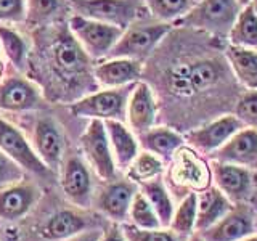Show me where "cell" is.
Wrapping results in <instances>:
<instances>
[{"label":"cell","instance_id":"obj_1","mask_svg":"<svg viewBox=\"0 0 257 241\" xmlns=\"http://www.w3.org/2000/svg\"><path fill=\"white\" fill-rule=\"evenodd\" d=\"M238 13L239 5L236 0H199L175 23L211 32L214 36H228Z\"/></svg>","mask_w":257,"mask_h":241},{"label":"cell","instance_id":"obj_2","mask_svg":"<svg viewBox=\"0 0 257 241\" xmlns=\"http://www.w3.org/2000/svg\"><path fill=\"white\" fill-rule=\"evenodd\" d=\"M222 77V69L215 61L201 60L191 64H179L167 72L169 88L180 96H188L217 84Z\"/></svg>","mask_w":257,"mask_h":241},{"label":"cell","instance_id":"obj_3","mask_svg":"<svg viewBox=\"0 0 257 241\" xmlns=\"http://www.w3.org/2000/svg\"><path fill=\"white\" fill-rule=\"evenodd\" d=\"M69 28L80 47L93 58L108 55L124 32V29L117 26L85 18L80 15L72 16L69 20Z\"/></svg>","mask_w":257,"mask_h":241},{"label":"cell","instance_id":"obj_4","mask_svg":"<svg viewBox=\"0 0 257 241\" xmlns=\"http://www.w3.org/2000/svg\"><path fill=\"white\" fill-rule=\"evenodd\" d=\"M145 0H71L80 16L117 26L128 28L142 12Z\"/></svg>","mask_w":257,"mask_h":241},{"label":"cell","instance_id":"obj_5","mask_svg":"<svg viewBox=\"0 0 257 241\" xmlns=\"http://www.w3.org/2000/svg\"><path fill=\"white\" fill-rule=\"evenodd\" d=\"M171 31L169 23L143 24V26H128L116 45L111 48L109 55L112 58H132L142 60L155 48Z\"/></svg>","mask_w":257,"mask_h":241},{"label":"cell","instance_id":"obj_6","mask_svg":"<svg viewBox=\"0 0 257 241\" xmlns=\"http://www.w3.org/2000/svg\"><path fill=\"white\" fill-rule=\"evenodd\" d=\"M80 145L85 153V156L93 166L95 172L98 174L103 180H114L116 177V164L112 158L109 139L104 127V120L92 119L87 131L80 137Z\"/></svg>","mask_w":257,"mask_h":241},{"label":"cell","instance_id":"obj_7","mask_svg":"<svg viewBox=\"0 0 257 241\" xmlns=\"http://www.w3.org/2000/svg\"><path fill=\"white\" fill-rule=\"evenodd\" d=\"M0 150L7 156H10L16 164H20L23 169L37 174V175H48V169L44 161L37 156V153L29 147V143L23 137V134L7 120L0 119Z\"/></svg>","mask_w":257,"mask_h":241},{"label":"cell","instance_id":"obj_8","mask_svg":"<svg viewBox=\"0 0 257 241\" xmlns=\"http://www.w3.org/2000/svg\"><path fill=\"white\" fill-rule=\"evenodd\" d=\"M127 92L124 90H103L88 95L85 98L71 104V112L79 117L92 119H120L125 111Z\"/></svg>","mask_w":257,"mask_h":241},{"label":"cell","instance_id":"obj_9","mask_svg":"<svg viewBox=\"0 0 257 241\" xmlns=\"http://www.w3.org/2000/svg\"><path fill=\"white\" fill-rule=\"evenodd\" d=\"M243 127V123L235 114L222 116L204 127L191 131L187 135V140L199 151H217Z\"/></svg>","mask_w":257,"mask_h":241},{"label":"cell","instance_id":"obj_10","mask_svg":"<svg viewBox=\"0 0 257 241\" xmlns=\"http://www.w3.org/2000/svg\"><path fill=\"white\" fill-rule=\"evenodd\" d=\"M212 174L217 188L233 201L246 199L252 190V175L244 166L217 159L212 163Z\"/></svg>","mask_w":257,"mask_h":241},{"label":"cell","instance_id":"obj_11","mask_svg":"<svg viewBox=\"0 0 257 241\" xmlns=\"http://www.w3.org/2000/svg\"><path fill=\"white\" fill-rule=\"evenodd\" d=\"M53 66L63 77L82 76L88 68L87 52L71 36L63 34L53 44Z\"/></svg>","mask_w":257,"mask_h":241},{"label":"cell","instance_id":"obj_12","mask_svg":"<svg viewBox=\"0 0 257 241\" xmlns=\"http://www.w3.org/2000/svg\"><path fill=\"white\" fill-rule=\"evenodd\" d=\"M40 196L34 183H18L0 190V219L18 220L26 215Z\"/></svg>","mask_w":257,"mask_h":241},{"label":"cell","instance_id":"obj_13","mask_svg":"<svg viewBox=\"0 0 257 241\" xmlns=\"http://www.w3.org/2000/svg\"><path fill=\"white\" fill-rule=\"evenodd\" d=\"M254 233L252 219L243 209H235L223 215L209 228L199 231L204 241H241Z\"/></svg>","mask_w":257,"mask_h":241},{"label":"cell","instance_id":"obj_14","mask_svg":"<svg viewBox=\"0 0 257 241\" xmlns=\"http://www.w3.org/2000/svg\"><path fill=\"white\" fill-rule=\"evenodd\" d=\"M217 159L238 166L257 164V129L243 127L217 150Z\"/></svg>","mask_w":257,"mask_h":241},{"label":"cell","instance_id":"obj_15","mask_svg":"<svg viewBox=\"0 0 257 241\" xmlns=\"http://www.w3.org/2000/svg\"><path fill=\"white\" fill-rule=\"evenodd\" d=\"M135 187L131 182H111L100 191L96 198V207L116 222L125 220L135 196Z\"/></svg>","mask_w":257,"mask_h":241},{"label":"cell","instance_id":"obj_16","mask_svg":"<svg viewBox=\"0 0 257 241\" xmlns=\"http://www.w3.org/2000/svg\"><path fill=\"white\" fill-rule=\"evenodd\" d=\"M127 117L135 132L143 134L150 131L156 119V103L148 84L139 82L131 93L127 103Z\"/></svg>","mask_w":257,"mask_h":241},{"label":"cell","instance_id":"obj_17","mask_svg":"<svg viewBox=\"0 0 257 241\" xmlns=\"http://www.w3.org/2000/svg\"><path fill=\"white\" fill-rule=\"evenodd\" d=\"M63 191L72 203L87 207L92 201V180L85 164L79 158L72 156L68 159L63 172Z\"/></svg>","mask_w":257,"mask_h":241},{"label":"cell","instance_id":"obj_18","mask_svg":"<svg viewBox=\"0 0 257 241\" xmlns=\"http://www.w3.org/2000/svg\"><path fill=\"white\" fill-rule=\"evenodd\" d=\"M42 106L37 88L28 80L12 77L0 85V108L10 111L36 109Z\"/></svg>","mask_w":257,"mask_h":241},{"label":"cell","instance_id":"obj_19","mask_svg":"<svg viewBox=\"0 0 257 241\" xmlns=\"http://www.w3.org/2000/svg\"><path fill=\"white\" fill-rule=\"evenodd\" d=\"M34 145L37 156L50 171L58 167L63 155V139L58 126L50 117L40 119L37 123L34 131Z\"/></svg>","mask_w":257,"mask_h":241},{"label":"cell","instance_id":"obj_20","mask_svg":"<svg viewBox=\"0 0 257 241\" xmlns=\"http://www.w3.org/2000/svg\"><path fill=\"white\" fill-rule=\"evenodd\" d=\"M233 209L231 199L219 188H207L198 196V212H196V230L203 231Z\"/></svg>","mask_w":257,"mask_h":241},{"label":"cell","instance_id":"obj_21","mask_svg":"<svg viewBox=\"0 0 257 241\" xmlns=\"http://www.w3.org/2000/svg\"><path fill=\"white\" fill-rule=\"evenodd\" d=\"M142 74V64L132 58H112L95 69L98 82L106 87H120L137 80Z\"/></svg>","mask_w":257,"mask_h":241},{"label":"cell","instance_id":"obj_22","mask_svg":"<svg viewBox=\"0 0 257 241\" xmlns=\"http://www.w3.org/2000/svg\"><path fill=\"white\" fill-rule=\"evenodd\" d=\"M104 127H106L109 145L117 164L122 167L131 166V163L139 155V143H137L132 132L117 119H106Z\"/></svg>","mask_w":257,"mask_h":241},{"label":"cell","instance_id":"obj_23","mask_svg":"<svg viewBox=\"0 0 257 241\" xmlns=\"http://www.w3.org/2000/svg\"><path fill=\"white\" fill-rule=\"evenodd\" d=\"M227 60L236 79L247 90H257V50L231 45L227 48Z\"/></svg>","mask_w":257,"mask_h":241},{"label":"cell","instance_id":"obj_24","mask_svg":"<svg viewBox=\"0 0 257 241\" xmlns=\"http://www.w3.org/2000/svg\"><path fill=\"white\" fill-rule=\"evenodd\" d=\"M85 227H87V220L82 215L72 211H60L53 214L42 225L40 235L50 241H64L79 235L80 231L85 230Z\"/></svg>","mask_w":257,"mask_h":241},{"label":"cell","instance_id":"obj_25","mask_svg":"<svg viewBox=\"0 0 257 241\" xmlns=\"http://www.w3.org/2000/svg\"><path fill=\"white\" fill-rule=\"evenodd\" d=\"M140 140L145 150H148L158 158H171L175 155V151L182 147V137L175 134L167 127L150 129V131L140 134Z\"/></svg>","mask_w":257,"mask_h":241},{"label":"cell","instance_id":"obj_26","mask_svg":"<svg viewBox=\"0 0 257 241\" xmlns=\"http://www.w3.org/2000/svg\"><path fill=\"white\" fill-rule=\"evenodd\" d=\"M230 44L257 50V12L249 4L239 10L233 26L228 32Z\"/></svg>","mask_w":257,"mask_h":241},{"label":"cell","instance_id":"obj_27","mask_svg":"<svg viewBox=\"0 0 257 241\" xmlns=\"http://www.w3.org/2000/svg\"><path fill=\"white\" fill-rule=\"evenodd\" d=\"M142 193L147 196L150 204L156 211L159 220H161V225H163V227H171V222L174 217V204H172V199L169 196V193L163 185V182H159L156 179L145 182Z\"/></svg>","mask_w":257,"mask_h":241},{"label":"cell","instance_id":"obj_28","mask_svg":"<svg viewBox=\"0 0 257 241\" xmlns=\"http://www.w3.org/2000/svg\"><path fill=\"white\" fill-rule=\"evenodd\" d=\"M145 4L155 18L169 23L177 21L188 13L198 4V0H145Z\"/></svg>","mask_w":257,"mask_h":241},{"label":"cell","instance_id":"obj_29","mask_svg":"<svg viewBox=\"0 0 257 241\" xmlns=\"http://www.w3.org/2000/svg\"><path fill=\"white\" fill-rule=\"evenodd\" d=\"M196 212H198V195L190 193L183 198V201L174 211V217L171 222V228L180 235H188L196 230Z\"/></svg>","mask_w":257,"mask_h":241},{"label":"cell","instance_id":"obj_30","mask_svg":"<svg viewBox=\"0 0 257 241\" xmlns=\"http://www.w3.org/2000/svg\"><path fill=\"white\" fill-rule=\"evenodd\" d=\"M163 172V161L153 153H142L131 163L128 177L135 182H150Z\"/></svg>","mask_w":257,"mask_h":241},{"label":"cell","instance_id":"obj_31","mask_svg":"<svg viewBox=\"0 0 257 241\" xmlns=\"http://www.w3.org/2000/svg\"><path fill=\"white\" fill-rule=\"evenodd\" d=\"M128 215L134 222L135 227L139 228H161V220L156 214V211L150 204V201L143 193H135L134 201L131 204V211Z\"/></svg>","mask_w":257,"mask_h":241},{"label":"cell","instance_id":"obj_32","mask_svg":"<svg viewBox=\"0 0 257 241\" xmlns=\"http://www.w3.org/2000/svg\"><path fill=\"white\" fill-rule=\"evenodd\" d=\"M0 44L4 45L8 58L18 68H23L24 60H26V44H24L21 36L7 28H0Z\"/></svg>","mask_w":257,"mask_h":241},{"label":"cell","instance_id":"obj_33","mask_svg":"<svg viewBox=\"0 0 257 241\" xmlns=\"http://www.w3.org/2000/svg\"><path fill=\"white\" fill-rule=\"evenodd\" d=\"M122 231L127 241H177L174 233L161 228H139L135 225H124Z\"/></svg>","mask_w":257,"mask_h":241},{"label":"cell","instance_id":"obj_34","mask_svg":"<svg viewBox=\"0 0 257 241\" xmlns=\"http://www.w3.org/2000/svg\"><path fill=\"white\" fill-rule=\"evenodd\" d=\"M235 116L246 127L257 129V90H249L239 98Z\"/></svg>","mask_w":257,"mask_h":241},{"label":"cell","instance_id":"obj_35","mask_svg":"<svg viewBox=\"0 0 257 241\" xmlns=\"http://www.w3.org/2000/svg\"><path fill=\"white\" fill-rule=\"evenodd\" d=\"M190 153H183L180 158L179 164V174H180V182L190 183V185H198L203 187L201 180H203V163H199L196 158L188 156Z\"/></svg>","mask_w":257,"mask_h":241},{"label":"cell","instance_id":"obj_36","mask_svg":"<svg viewBox=\"0 0 257 241\" xmlns=\"http://www.w3.org/2000/svg\"><path fill=\"white\" fill-rule=\"evenodd\" d=\"M63 0H29L28 18L31 23H42L50 20L61 8Z\"/></svg>","mask_w":257,"mask_h":241},{"label":"cell","instance_id":"obj_37","mask_svg":"<svg viewBox=\"0 0 257 241\" xmlns=\"http://www.w3.org/2000/svg\"><path fill=\"white\" fill-rule=\"evenodd\" d=\"M24 177L23 167L20 164H16L15 161L7 156L5 153L0 150V188L8 187L13 182H18Z\"/></svg>","mask_w":257,"mask_h":241},{"label":"cell","instance_id":"obj_38","mask_svg":"<svg viewBox=\"0 0 257 241\" xmlns=\"http://www.w3.org/2000/svg\"><path fill=\"white\" fill-rule=\"evenodd\" d=\"M24 16V0H0V20H21Z\"/></svg>","mask_w":257,"mask_h":241},{"label":"cell","instance_id":"obj_39","mask_svg":"<svg viewBox=\"0 0 257 241\" xmlns=\"http://www.w3.org/2000/svg\"><path fill=\"white\" fill-rule=\"evenodd\" d=\"M98 241H127V238L124 235L122 228H119L117 225H111L106 231L101 233Z\"/></svg>","mask_w":257,"mask_h":241},{"label":"cell","instance_id":"obj_40","mask_svg":"<svg viewBox=\"0 0 257 241\" xmlns=\"http://www.w3.org/2000/svg\"><path fill=\"white\" fill-rule=\"evenodd\" d=\"M101 236V233L98 230H84L80 231L79 235L72 236L69 239H64V241H98Z\"/></svg>","mask_w":257,"mask_h":241},{"label":"cell","instance_id":"obj_41","mask_svg":"<svg viewBox=\"0 0 257 241\" xmlns=\"http://www.w3.org/2000/svg\"><path fill=\"white\" fill-rule=\"evenodd\" d=\"M241 241H257V233H255V235H254V233H252V235H249L247 238L241 239Z\"/></svg>","mask_w":257,"mask_h":241},{"label":"cell","instance_id":"obj_42","mask_svg":"<svg viewBox=\"0 0 257 241\" xmlns=\"http://www.w3.org/2000/svg\"><path fill=\"white\" fill-rule=\"evenodd\" d=\"M236 2H238L239 7H246V5L251 4V0H236Z\"/></svg>","mask_w":257,"mask_h":241},{"label":"cell","instance_id":"obj_43","mask_svg":"<svg viewBox=\"0 0 257 241\" xmlns=\"http://www.w3.org/2000/svg\"><path fill=\"white\" fill-rule=\"evenodd\" d=\"M252 227H254V233H257V217L252 220Z\"/></svg>","mask_w":257,"mask_h":241},{"label":"cell","instance_id":"obj_44","mask_svg":"<svg viewBox=\"0 0 257 241\" xmlns=\"http://www.w3.org/2000/svg\"><path fill=\"white\" fill-rule=\"evenodd\" d=\"M251 5H252V8L257 12V0H251Z\"/></svg>","mask_w":257,"mask_h":241},{"label":"cell","instance_id":"obj_45","mask_svg":"<svg viewBox=\"0 0 257 241\" xmlns=\"http://www.w3.org/2000/svg\"><path fill=\"white\" fill-rule=\"evenodd\" d=\"M190 241H204V239L201 238V236H193V238H191Z\"/></svg>","mask_w":257,"mask_h":241},{"label":"cell","instance_id":"obj_46","mask_svg":"<svg viewBox=\"0 0 257 241\" xmlns=\"http://www.w3.org/2000/svg\"><path fill=\"white\" fill-rule=\"evenodd\" d=\"M0 74H2V64H0Z\"/></svg>","mask_w":257,"mask_h":241}]
</instances>
